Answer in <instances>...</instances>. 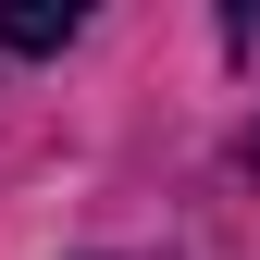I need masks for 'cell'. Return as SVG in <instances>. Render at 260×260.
Listing matches in <instances>:
<instances>
[{
    "instance_id": "cell-1",
    "label": "cell",
    "mask_w": 260,
    "mask_h": 260,
    "mask_svg": "<svg viewBox=\"0 0 260 260\" xmlns=\"http://www.w3.org/2000/svg\"><path fill=\"white\" fill-rule=\"evenodd\" d=\"M0 50H75V0H0Z\"/></svg>"
},
{
    "instance_id": "cell-2",
    "label": "cell",
    "mask_w": 260,
    "mask_h": 260,
    "mask_svg": "<svg viewBox=\"0 0 260 260\" xmlns=\"http://www.w3.org/2000/svg\"><path fill=\"white\" fill-rule=\"evenodd\" d=\"M236 161H248V174H260V137H248V149H236Z\"/></svg>"
}]
</instances>
